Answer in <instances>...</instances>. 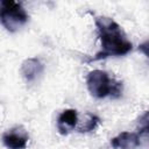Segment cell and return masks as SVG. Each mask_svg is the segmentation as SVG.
<instances>
[{"label":"cell","mask_w":149,"mask_h":149,"mask_svg":"<svg viewBox=\"0 0 149 149\" xmlns=\"http://www.w3.org/2000/svg\"><path fill=\"white\" fill-rule=\"evenodd\" d=\"M86 85L90 93L95 98H118L122 92V83L108 76L106 71L93 70L87 74Z\"/></svg>","instance_id":"cell-2"},{"label":"cell","mask_w":149,"mask_h":149,"mask_svg":"<svg viewBox=\"0 0 149 149\" xmlns=\"http://www.w3.org/2000/svg\"><path fill=\"white\" fill-rule=\"evenodd\" d=\"M43 69L44 66L42 62L36 57H31L23 61L20 71L27 81H33L34 79H36V77H38L43 72Z\"/></svg>","instance_id":"cell-7"},{"label":"cell","mask_w":149,"mask_h":149,"mask_svg":"<svg viewBox=\"0 0 149 149\" xmlns=\"http://www.w3.org/2000/svg\"><path fill=\"white\" fill-rule=\"evenodd\" d=\"M77 123H78L77 111L72 108L64 109L57 119V129L59 134L68 135L70 132H72L77 127Z\"/></svg>","instance_id":"cell-5"},{"label":"cell","mask_w":149,"mask_h":149,"mask_svg":"<svg viewBox=\"0 0 149 149\" xmlns=\"http://www.w3.org/2000/svg\"><path fill=\"white\" fill-rule=\"evenodd\" d=\"M95 26L101 42V50L97 52L93 61L109 56H122L132 50V43L126 38L122 28L113 19L98 16L95 17Z\"/></svg>","instance_id":"cell-1"},{"label":"cell","mask_w":149,"mask_h":149,"mask_svg":"<svg viewBox=\"0 0 149 149\" xmlns=\"http://www.w3.org/2000/svg\"><path fill=\"white\" fill-rule=\"evenodd\" d=\"M114 149H136L140 146V135L132 132H122L111 140Z\"/></svg>","instance_id":"cell-6"},{"label":"cell","mask_w":149,"mask_h":149,"mask_svg":"<svg viewBox=\"0 0 149 149\" xmlns=\"http://www.w3.org/2000/svg\"><path fill=\"white\" fill-rule=\"evenodd\" d=\"M28 140L29 135L22 127H14L2 135V142L8 149H24Z\"/></svg>","instance_id":"cell-4"},{"label":"cell","mask_w":149,"mask_h":149,"mask_svg":"<svg viewBox=\"0 0 149 149\" xmlns=\"http://www.w3.org/2000/svg\"><path fill=\"white\" fill-rule=\"evenodd\" d=\"M28 21V14L21 3L13 0L0 2V22L8 31H16Z\"/></svg>","instance_id":"cell-3"},{"label":"cell","mask_w":149,"mask_h":149,"mask_svg":"<svg viewBox=\"0 0 149 149\" xmlns=\"http://www.w3.org/2000/svg\"><path fill=\"white\" fill-rule=\"evenodd\" d=\"M99 122V118L91 114V113H86L83 118V120L80 122L77 123V129L80 133H86V132H91L93 130L97 125Z\"/></svg>","instance_id":"cell-8"}]
</instances>
